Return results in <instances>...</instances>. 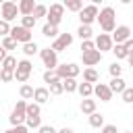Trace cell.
<instances>
[{
    "label": "cell",
    "mask_w": 133,
    "mask_h": 133,
    "mask_svg": "<svg viewBox=\"0 0 133 133\" xmlns=\"http://www.w3.org/2000/svg\"><path fill=\"white\" fill-rule=\"evenodd\" d=\"M56 133H75V131H73L71 127H62V129H58Z\"/></svg>",
    "instance_id": "7dc6e473"
},
{
    "label": "cell",
    "mask_w": 133,
    "mask_h": 133,
    "mask_svg": "<svg viewBox=\"0 0 133 133\" xmlns=\"http://www.w3.org/2000/svg\"><path fill=\"white\" fill-rule=\"evenodd\" d=\"M17 62H19V60H17L12 54H8V56L4 58V62H2V69H4V71H12V73H15V69H17Z\"/></svg>",
    "instance_id": "83f0119b"
},
{
    "label": "cell",
    "mask_w": 133,
    "mask_h": 133,
    "mask_svg": "<svg viewBox=\"0 0 133 133\" xmlns=\"http://www.w3.org/2000/svg\"><path fill=\"white\" fill-rule=\"evenodd\" d=\"M94 44H96V50H98L100 54L112 50V46H114V42H112V37H110L108 33H100V35L94 39Z\"/></svg>",
    "instance_id": "7c38bea8"
},
{
    "label": "cell",
    "mask_w": 133,
    "mask_h": 133,
    "mask_svg": "<svg viewBox=\"0 0 133 133\" xmlns=\"http://www.w3.org/2000/svg\"><path fill=\"white\" fill-rule=\"evenodd\" d=\"M23 54H25V58L39 54V46H37L35 42H27V44H23Z\"/></svg>",
    "instance_id": "ffe728a7"
},
{
    "label": "cell",
    "mask_w": 133,
    "mask_h": 133,
    "mask_svg": "<svg viewBox=\"0 0 133 133\" xmlns=\"http://www.w3.org/2000/svg\"><path fill=\"white\" fill-rule=\"evenodd\" d=\"M62 6H64L66 10H71V12H79V10L83 8V0H66Z\"/></svg>",
    "instance_id": "d4e9b609"
},
{
    "label": "cell",
    "mask_w": 133,
    "mask_h": 133,
    "mask_svg": "<svg viewBox=\"0 0 133 133\" xmlns=\"http://www.w3.org/2000/svg\"><path fill=\"white\" fill-rule=\"evenodd\" d=\"M81 50H83V52L96 50V44H94V39H85V42H81Z\"/></svg>",
    "instance_id": "60d3db41"
},
{
    "label": "cell",
    "mask_w": 133,
    "mask_h": 133,
    "mask_svg": "<svg viewBox=\"0 0 133 133\" xmlns=\"http://www.w3.org/2000/svg\"><path fill=\"white\" fill-rule=\"evenodd\" d=\"M10 37H12L17 44H27V42H33V39H31V31H27V29H25V27H21V25L10 27Z\"/></svg>",
    "instance_id": "9c48e42d"
},
{
    "label": "cell",
    "mask_w": 133,
    "mask_h": 133,
    "mask_svg": "<svg viewBox=\"0 0 133 133\" xmlns=\"http://www.w3.org/2000/svg\"><path fill=\"white\" fill-rule=\"evenodd\" d=\"M6 35H10V23L0 19V37H6Z\"/></svg>",
    "instance_id": "ab89813d"
},
{
    "label": "cell",
    "mask_w": 133,
    "mask_h": 133,
    "mask_svg": "<svg viewBox=\"0 0 133 133\" xmlns=\"http://www.w3.org/2000/svg\"><path fill=\"white\" fill-rule=\"evenodd\" d=\"M48 91H50V96H60L64 89H62V81H56V83H50L48 85Z\"/></svg>",
    "instance_id": "d590c367"
},
{
    "label": "cell",
    "mask_w": 133,
    "mask_h": 133,
    "mask_svg": "<svg viewBox=\"0 0 133 133\" xmlns=\"http://www.w3.org/2000/svg\"><path fill=\"white\" fill-rule=\"evenodd\" d=\"M79 21H81V25H87V27H91V23L98 19V6L91 2V4H85L79 12Z\"/></svg>",
    "instance_id": "8992f818"
},
{
    "label": "cell",
    "mask_w": 133,
    "mask_h": 133,
    "mask_svg": "<svg viewBox=\"0 0 133 133\" xmlns=\"http://www.w3.org/2000/svg\"><path fill=\"white\" fill-rule=\"evenodd\" d=\"M46 15H48V6H46V4H35V8H33V15H31V17L37 21L39 17H46Z\"/></svg>",
    "instance_id": "1f68e13d"
},
{
    "label": "cell",
    "mask_w": 133,
    "mask_h": 133,
    "mask_svg": "<svg viewBox=\"0 0 133 133\" xmlns=\"http://www.w3.org/2000/svg\"><path fill=\"white\" fill-rule=\"evenodd\" d=\"M96 21L100 23V29L110 35L116 29V12H114V8L112 6H104L102 10H98V19Z\"/></svg>",
    "instance_id": "6da1fadb"
},
{
    "label": "cell",
    "mask_w": 133,
    "mask_h": 133,
    "mask_svg": "<svg viewBox=\"0 0 133 133\" xmlns=\"http://www.w3.org/2000/svg\"><path fill=\"white\" fill-rule=\"evenodd\" d=\"M17 8H19V15L31 17V15H33V8H35V2H33V0H21V2L17 4Z\"/></svg>",
    "instance_id": "2e32d148"
},
{
    "label": "cell",
    "mask_w": 133,
    "mask_h": 133,
    "mask_svg": "<svg viewBox=\"0 0 133 133\" xmlns=\"http://www.w3.org/2000/svg\"><path fill=\"white\" fill-rule=\"evenodd\" d=\"M62 15H64V6H62L60 2H54V4H50V8H48L46 23L52 25V27H58L60 21H62Z\"/></svg>",
    "instance_id": "5b68a950"
},
{
    "label": "cell",
    "mask_w": 133,
    "mask_h": 133,
    "mask_svg": "<svg viewBox=\"0 0 133 133\" xmlns=\"http://www.w3.org/2000/svg\"><path fill=\"white\" fill-rule=\"evenodd\" d=\"M42 35H46V37H54V39H56V37L60 35V31H58V27H52V25L46 23V25L42 27Z\"/></svg>",
    "instance_id": "484cf974"
},
{
    "label": "cell",
    "mask_w": 133,
    "mask_h": 133,
    "mask_svg": "<svg viewBox=\"0 0 133 133\" xmlns=\"http://www.w3.org/2000/svg\"><path fill=\"white\" fill-rule=\"evenodd\" d=\"M108 87H110V91H112V94H123V91H125V87H127V83H125V79H123V77H114V79H110Z\"/></svg>",
    "instance_id": "e0dca14e"
},
{
    "label": "cell",
    "mask_w": 133,
    "mask_h": 133,
    "mask_svg": "<svg viewBox=\"0 0 133 133\" xmlns=\"http://www.w3.org/2000/svg\"><path fill=\"white\" fill-rule=\"evenodd\" d=\"M123 133H133V131H123Z\"/></svg>",
    "instance_id": "681fc988"
},
{
    "label": "cell",
    "mask_w": 133,
    "mask_h": 133,
    "mask_svg": "<svg viewBox=\"0 0 133 133\" xmlns=\"http://www.w3.org/2000/svg\"><path fill=\"white\" fill-rule=\"evenodd\" d=\"M77 87H79L77 79H62V89H64L66 94H73V91H77Z\"/></svg>",
    "instance_id": "f1b7e54d"
},
{
    "label": "cell",
    "mask_w": 133,
    "mask_h": 133,
    "mask_svg": "<svg viewBox=\"0 0 133 133\" xmlns=\"http://www.w3.org/2000/svg\"><path fill=\"white\" fill-rule=\"evenodd\" d=\"M19 96H21V100H33V87L29 85V83H25V85H21L19 87Z\"/></svg>",
    "instance_id": "cb8c5ba5"
},
{
    "label": "cell",
    "mask_w": 133,
    "mask_h": 133,
    "mask_svg": "<svg viewBox=\"0 0 133 133\" xmlns=\"http://www.w3.org/2000/svg\"><path fill=\"white\" fill-rule=\"evenodd\" d=\"M129 64H131V69H133V56H129Z\"/></svg>",
    "instance_id": "c3c4849f"
},
{
    "label": "cell",
    "mask_w": 133,
    "mask_h": 133,
    "mask_svg": "<svg viewBox=\"0 0 133 133\" xmlns=\"http://www.w3.org/2000/svg\"><path fill=\"white\" fill-rule=\"evenodd\" d=\"M25 108H27V102L25 100H17V104H15V108H12V112H10V116H8V121H10V127H19V125H25Z\"/></svg>",
    "instance_id": "3957f363"
},
{
    "label": "cell",
    "mask_w": 133,
    "mask_h": 133,
    "mask_svg": "<svg viewBox=\"0 0 133 133\" xmlns=\"http://www.w3.org/2000/svg\"><path fill=\"white\" fill-rule=\"evenodd\" d=\"M73 44V33H60L54 42H52V46H50V50H54L56 54L58 52H62V50H66L69 46Z\"/></svg>",
    "instance_id": "30bf717a"
},
{
    "label": "cell",
    "mask_w": 133,
    "mask_h": 133,
    "mask_svg": "<svg viewBox=\"0 0 133 133\" xmlns=\"http://www.w3.org/2000/svg\"><path fill=\"white\" fill-rule=\"evenodd\" d=\"M77 91L81 94V98L85 100V98H91L94 96V85H89V83H79V87H77Z\"/></svg>",
    "instance_id": "603a6c76"
},
{
    "label": "cell",
    "mask_w": 133,
    "mask_h": 133,
    "mask_svg": "<svg viewBox=\"0 0 133 133\" xmlns=\"http://www.w3.org/2000/svg\"><path fill=\"white\" fill-rule=\"evenodd\" d=\"M100 133H118V131H116V125H104Z\"/></svg>",
    "instance_id": "ee69618b"
},
{
    "label": "cell",
    "mask_w": 133,
    "mask_h": 133,
    "mask_svg": "<svg viewBox=\"0 0 133 133\" xmlns=\"http://www.w3.org/2000/svg\"><path fill=\"white\" fill-rule=\"evenodd\" d=\"M110 52L116 56V62H118L121 58H129V56H127V50H125V46H123V44H114Z\"/></svg>",
    "instance_id": "4316f807"
},
{
    "label": "cell",
    "mask_w": 133,
    "mask_h": 133,
    "mask_svg": "<svg viewBox=\"0 0 133 133\" xmlns=\"http://www.w3.org/2000/svg\"><path fill=\"white\" fill-rule=\"evenodd\" d=\"M37 133H56V129H54L52 125H42V127L37 129Z\"/></svg>",
    "instance_id": "7bdbcfd3"
},
{
    "label": "cell",
    "mask_w": 133,
    "mask_h": 133,
    "mask_svg": "<svg viewBox=\"0 0 133 133\" xmlns=\"http://www.w3.org/2000/svg\"><path fill=\"white\" fill-rule=\"evenodd\" d=\"M31 102H35V104H39V106L46 104V102H50V91H48V87H35Z\"/></svg>",
    "instance_id": "9a60e30c"
},
{
    "label": "cell",
    "mask_w": 133,
    "mask_h": 133,
    "mask_svg": "<svg viewBox=\"0 0 133 133\" xmlns=\"http://www.w3.org/2000/svg\"><path fill=\"white\" fill-rule=\"evenodd\" d=\"M12 129V133H29V129L25 127V125H19V127H10Z\"/></svg>",
    "instance_id": "f6af8a7d"
},
{
    "label": "cell",
    "mask_w": 133,
    "mask_h": 133,
    "mask_svg": "<svg viewBox=\"0 0 133 133\" xmlns=\"http://www.w3.org/2000/svg\"><path fill=\"white\" fill-rule=\"evenodd\" d=\"M131 106H133V104H131Z\"/></svg>",
    "instance_id": "816d5d0a"
},
{
    "label": "cell",
    "mask_w": 133,
    "mask_h": 133,
    "mask_svg": "<svg viewBox=\"0 0 133 133\" xmlns=\"http://www.w3.org/2000/svg\"><path fill=\"white\" fill-rule=\"evenodd\" d=\"M83 81H85V83H89V85L98 83V81H100L98 71H96V69H85V71H83Z\"/></svg>",
    "instance_id": "d6986e66"
},
{
    "label": "cell",
    "mask_w": 133,
    "mask_h": 133,
    "mask_svg": "<svg viewBox=\"0 0 133 133\" xmlns=\"http://www.w3.org/2000/svg\"><path fill=\"white\" fill-rule=\"evenodd\" d=\"M87 118H89V125H91V127H96V129H102V127L106 125V123H104V114H102V112H94V114H89Z\"/></svg>",
    "instance_id": "44dd1931"
},
{
    "label": "cell",
    "mask_w": 133,
    "mask_h": 133,
    "mask_svg": "<svg viewBox=\"0 0 133 133\" xmlns=\"http://www.w3.org/2000/svg\"><path fill=\"white\" fill-rule=\"evenodd\" d=\"M77 35H79L81 42H85V39H91L94 31H91V27H87V25H79V27H77Z\"/></svg>",
    "instance_id": "7402d4cb"
},
{
    "label": "cell",
    "mask_w": 133,
    "mask_h": 133,
    "mask_svg": "<svg viewBox=\"0 0 133 133\" xmlns=\"http://www.w3.org/2000/svg\"><path fill=\"white\" fill-rule=\"evenodd\" d=\"M39 112H42L39 104H35V102H27V108H25V116H39Z\"/></svg>",
    "instance_id": "f546056e"
},
{
    "label": "cell",
    "mask_w": 133,
    "mask_h": 133,
    "mask_svg": "<svg viewBox=\"0 0 133 133\" xmlns=\"http://www.w3.org/2000/svg\"><path fill=\"white\" fill-rule=\"evenodd\" d=\"M94 96L100 98V102H110L114 94L110 91L108 83H96V85H94Z\"/></svg>",
    "instance_id": "4fadbf2b"
},
{
    "label": "cell",
    "mask_w": 133,
    "mask_h": 133,
    "mask_svg": "<svg viewBox=\"0 0 133 133\" xmlns=\"http://www.w3.org/2000/svg\"><path fill=\"white\" fill-rule=\"evenodd\" d=\"M0 71H2V64H0Z\"/></svg>",
    "instance_id": "f907efd6"
},
{
    "label": "cell",
    "mask_w": 133,
    "mask_h": 133,
    "mask_svg": "<svg viewBox=\"0 0 133 133\" xmlns=\"http://www.w3.org/2000/svg\"><path fill=\"white\" fill-rule=\"evenodd\" d=\"M54 71H56V75H58V79H60V81H62V79H77V75L81 73L79 64H75V62H64V64H58Z\"/></svg>",
    "instance_id": "277c9868"
},
{
    "label": "cell",
    "mask_w": 133,
    "mask_h": 133,
    "mask_svg": "<svg viewBox=\"0 0 133 133\" xmlns=\"http://www.w3.org/2000/svg\"><path fill=\"white\" fill-rule=\"evenodd\" d=\"M79 108H81V112H83V114H87V116H89V114H94V112H96V100L85 98V100H81V106H79Z\"/></svg>",
    "instance_id": "ac0fdd59"
},
{
    "label": "cell",
    "mask_w": 133,
    "mask_h": 133,
    "mask_svg": "<svg viewBox=\"0 0 133 133\" xmlns=\"http://www.w3.org/2000/svg\"><path fill=\"white\" fill-rule=\"evenodd\" d=\"M108 73H110V77H112V79H114V77H121V73H123V66H121V64L114 60V62L108 66Z\"/></svg>",
    "instance_id": "8d00e7d4"
},
{
    "label": "cell",
    "mask_w": 133,
    "mask_h": 133,
    "mask_svg": "<svg viewBox=\"0 0 133 133\" xmlns=\"http://www.w3.org/2000/svg\"><path fill=\"white\" fill-rule=\"evenodd\" d=\"M6 56H8V52H6V50H4L2 46H0V64L4 62V58H6Z\"/></svg>",
    "instance_id": "bcb514c9"
},
{
    "label": "cell",
    "mask_w": 133,
    "mask_h": 133,
    "mask_svg": "<svg viewBox=\"0 0 133 133\" xmlns=\"http://www.w3.org/2000/svg\"><path fill=\"white\" fill-rule=\"evenodd\" d=\"M0 46L8 52V50H17V42L10 37V35H6V37H2V42H0Z\"/></svg>",
    "instance_id": "d6a6232c"
},
{
    "label": "cell",
    "mask_w": 133,
    "mask_h": 133,
    "mask_svg": "<svg viewBox=\"0 0 133 133\" xmlns=\"http://www.w3.org/2000/svg\"><path fill=\"white\" fill-rule=\"evenodd\" d=\"M39 58H42L46 71H54L58 66V54L50 48H39Z\"/></svg>",
    "instance_id": "52a82bcc"
},
{
    "label": "cell",
    "mask_w": 133,
    "mask_h": 133,
    "mask_svg": "<svg viewBox=\"0 0 133 133\" xmlns=\"http://www.w3.org/2000/svg\"><path fill=\"white\" fill-rule=\"evenodd\" d=\"M31 73H33V64H31V60H29V58H23V60H19V62H17L15 79H17L19 83H23V85H25V83L29 81Z\"/></svg>",
    "instance_id": "7a4b0ae2"
},
{
    "label": "cell",
    "mask_w": 133,
    "mask_h": 133,
    "mask_svg": "<svg viewBox=\"0 0 133 133\" xmlns=\"http://www.w3.org/2000/svg\"><path fill=\"white\" fill-rule=\"evenodd\" d=\"M112 42L114 44H125L129 37H131V27L129 25H116V29L112 31Z\"/></svg>",
    "instance_id": "8fae6325"
},
{
    "label": "cell",
    "mask_w": 133,
    "mask_h": 133,
    "mask_svg": "<svg viewBox=\"0 0 133 133\" xmlns=\"http://www.w3.org/2000/svg\"><path fill=\"white\" fill-rule=\"evenodd\" d=\"M35 19L33 17H21V27H25L27 31H33V27H35Z\"/></svg>",
    "instance_id": "e575fe53"
},
{
    "label": "cell",
    "mask_w": 133,
    "mask_h": 133,
    "mask_svg": "<svg viewBox=\"0 0 133 133\" xmlns=\"http://www.w3.org/2000/svg\"><path fill=\"white\" fill-rule=\"evenodd\" d=\"M121 98H123L125 104H133V85L131 87H125V91L121 94Z\"/></svg>",
    "instance_id": "74e56055"
},
{
    "label": "cell",
    "mask_w": 133,
    "mask_h": 133,
    "mask_svg": "<svg viewBox=\"0 0 133 133\" xmlns=\"http://www.w3.org/2000/svg\"><path fill=\"white\" fill-rule=\"evenodd\" d=\"M123 46H125V50H127V56H133V37H129Z\"/></svg>",
    "instance_id": "b9f144b4"
},
{
    "label": "cell",
    "mask_w": 133,
    "mask_h": 133,
    "mask_svg": "<svg viewBox=\"0 0 133 133\" xmlns=\"http://www.w3.org/2000/svg\"><path fill=\"white\" fill-rule=\"evenodd\" d=\"M42 79H44V83H56V81H60L58 79V75H56V71H44V75H42Z\"/></svg>",
    "instance_id": "836d02e7"
},
{
    "label": "cell",
    "mask_w": 133,
    "mask_h": 133,
    "mask_svg": "<svg viewBox=\"0 0 133 133\" xmlns=\"http://www.w3.org/2000/svg\"><path fill=\"white\" fill-rule=\"evenodd\" d=\"M12 79H15V73H12V71H4V69L0 71V81H2V83H10Z\"/></svg>",
    "instance_id": "f35d334b"
},
{
    "label": "cell",
    "mask_w": 133,
    "mask_h": 133,
    "mask_svg": "<svg viewBox=\"0 0 133 133\" xmlns=\"http://www.w3.org/2000/svg\"><path fill=\"white\" fill-rule=\"evenodd\" d=\"M81 60H83V64L87 66V69H94L100 60H102V54L98 52V50H89V52H81Z\"/></svg>",
    "instance_id": "5bb4252c"
},
{
    "label": "cell",
    "mask_w": 133,
    "mask_h": 133,
    "mask_svg": "<svg viewBox=\"0 0 133 133\" xmlns=\"http://www.w3.org/2000/svg\"><path fill=\"white\" fill-rule=\"evenodd\" d=\"M25 127L27 129H39L42 127V116H27L25 118Z\"/></svg>",
    "instance_id": "4dcf8cb0"
},
{
    "label": "cell",
    "mask_w": 133,
    "mask_h": 133,
    "mask_svg": "<svg viewBox=\"0 0 133 133\" xmlns=\"http://www.w3.org/2000/svg\"><path fill=\"white\" fill-rule=\"evenodd\" d=\"M0 12H2V21H6V23L15 21V19H17V15H19L17 2H10V0L2 2V6H0Z\"/></svg>",
    "instance_id": "ba28073f"
}]
</instances>
